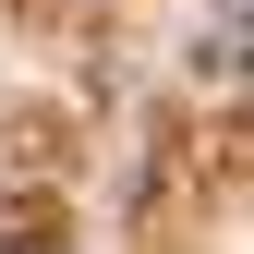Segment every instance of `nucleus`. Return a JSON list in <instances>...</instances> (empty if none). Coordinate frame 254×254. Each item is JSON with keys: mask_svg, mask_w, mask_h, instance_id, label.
Returning a JSON list of instances; mask_svg holds the SVG:
<instances>
[{"mask_svg": "<svg viewBox=\"0 0 254 254\" xmlns=\"http://www.w3.org/2000/svg\"><path fill=\"white\" fill-rule=\"evenodd\" d=\"M0 254H49V242H37V230H0Z\"/></svg>", "mask_w": 254, "mask_h": 254, "instance_id": "1", "label": "nucleus"}]
</instances>
